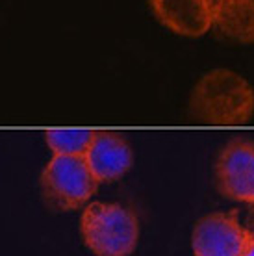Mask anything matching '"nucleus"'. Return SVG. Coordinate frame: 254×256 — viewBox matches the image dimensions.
<instances>
[{"instance_id":"nucleus-1","label":"nucleus","mask_w":254,"mask_h":256,"mask_svg":"<svg viewBox=\"0 0 254 256\" xmlns=\"http://www.w3.org/2000/svg\"><path fill=\"white\" fill-rule=\"evenodd\" d=\"M190 114L206 124H243L254 114L252 86L230 69L210 70L191 91Z\"/></svg>"},{"instance_id":"nucleus-2","label":"nucleus","mask_w":254,"mask_h":256,"mask_svg":"<svg viewBox=\"0 0 254 256\" xmlns=\"http://www.w3.org/2000/svg\"><path fill=\"white\" fill-rule=\"evenodd\" d=\"M80 234L95 256H130L138 247L140 221L117 202H91L80 218Z\"/></svg>"},{"instance_id":"nucleus-3","label":"nucleus","mask_w":254,"mask_h":256,"mask_svg":"<svg viewBox=\"0 0 254 256\" xmlns=\"http://www.w3.org/2000/svg\"><path fill=\"white\" fill-rule=\"evenodd\" d=\"M98 180L93 176L84 156L54 154L41 173L44 200L56 210H78L96 193Z\"/></svg>"},{"instance_id":"nucleus-4","label":"nucleus","mask_w":254,"mask_h":256,"mask_svg":"<svg viewBox=\"0 0 254 256\" xmlns=\"http://www.w3.org/2000/svg\"><path fill=\"white\" fill-rule=\"evenodd\" d=\"M254 238L245 228L236 212H216L197 221L191 236L195 256H242Z\"/></svg>"},{"instance_id":"nucleus-5","label":"nucleus","mask_w":254,"mask_h":256,"mask_svg":"<svg viewBox=\"0 0 254 256\" xmlns=\"http://www.w3.org/2000/svg\"><path fill=\"white\" fill-rule=\"evenodd\" d=\"M216 182L221 195L254 204V143L232 140L216 162Z\"/></svg>"},{"instance_id":"nucleus-6","label":"nucleus","mask_w":254,"mask_h":256,"mask_svg":"<svg viewBox=\"0 0 254 256\" xmlns=\"http://www.w3.org/2000/svg\"><path fill=\"white\" fill-rule=\"evenodd\" d=\"M84 158L98 184L121 178L134 164V152L128 141L110 130H95Z\"/></svg>"},{"instance_id":"nucleus-7","label":"nucleus","mask_w":254,"mask_h":256,"mask_svg":"<svg viewBox=\"0 0 254 256\" xmlns=\"http://www.w3.org/2000/svg\"><path fill=\"white\" fill-rule=\"evenodd\" d=\"M158 19L174 34L200 38L212 28L210 0H152Z\"/></svg>"},{"instance_id":"nucleus-8","label":"nucleus","mask_w":254,"mask_h":256,"mask_svg":"<svg viewBox=\"0 0 254 256\" xmlns=\"http://www.w3.org/2000/svg\"><path fill=\"white\" fill-rule=\"evenodd\" d=\"M212 28L236 43H254V0H210Z\"/></svg>"},{"instance_id":"nucleus-9","label":"nucleus","mask_w":254,"mask_h":256,"mask_svg":"<svg viewBox=\"0 0 254 256\" xmlns=\"http://www.w3.org/2000/svg\"><path fill=\"white\" fill-rule=\"evenodd\" d=\"M95 130H46L44 141L54 154L84 156Z\"/></svg>"},{"instance_id":"nucleus-10","label":"nucleus","mask_w":254,"mask_h":256,"mask_svg":"<svg viewBox=\"0 0 254 256\" xmlns=\"http://www.w3.org/2000/svg\"><path fill=\"white\" fill-rule=\"evenodd\" d=\"M242 256H254V238H252V242L245 247V250L242 252Z\"/></svg>"},{"instance_id":"nucleus-11","label":"nucleus","mask_w":254,"mask_h":256,"mask_svg":"<svg viewBox=\"0 0 254 256\" xmlns=\"http://www.w3.org/2000/svg\"><path fill=\"white\" fill-rule=\"evenodd\" d=\"M250 226H252V232H254V208L250 212Z\"/></svg>"}]
</instances>
